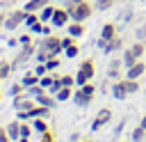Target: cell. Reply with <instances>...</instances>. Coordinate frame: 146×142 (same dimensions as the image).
<instances>
[{
	"label": "cell",
	"instance_id": "cell-3",
	"mask_svg": "<svg viewBox=\"0 0 146 142\" xmlns=\"http://www.w3.org/2000/svg\"><path fill=\"white\" fill-rule=\"evenodd\" d=\"M94 76H96V62H94L91 57L82 60L80 66H78V73H75V82H78V87L84 85V82H89Z\"/></svg>",
	"mask_w": 146,
	"mask_h": 142
},
{
	"label": "cell",
	"instance_id": "cell-2",
	"mask_svg": "<svg viewBox=\"0 0 146 142\" xmlns=\"http://www.w3.org/2000/svg\"><path fill=\"white\" fill-rule=\"evenodd\" d=\"M96 85L89 80V82H84V85H80V89H73V101H75V105H80V108H87V105H91V101H94V96H96Z\"/></svg>",
	"mask_w": 146,
	"mask_h": 142
},
{
	"label": "cell",
	"instance_id": "cell-10",
	"mask_svg": "<svg viewBox=\"0 0 146 142\" xmlns=\"http://www.w3.org/2000/svg\"><path fill=\"white\" fill-rule=\"evenodd\" d=\"M11 105H14L16 110H30V108L34 105V101H32V96H30L27 92H23V94H18V96H11Z\"/></svg>",
	"mask_w": 146,
	"mask_h": 142
},
{
	"label": "cell",
	"instance_id": "cell-40",
	"mask_svg": "<svg viewBox=\"0 0 146 142\" xmlns=\"http://www.w3.org/2000/svg\"><path fill=\"white\" fill-rule=\"evenodd\" d=\"M41 142H57V140H55L52 131H46V133H41Z\"/></svg>",
	"mask_w": 146,
	"mask_h": 142
},
{
	"label": "cell",
	"instance_id": "cell-26",
	"mask_svg": "<svg viewBox=\"0 0 146 142\" xmlns=\"http://www.w3.org/2000/svg\"><path fill=\"white\" fill-rule=\"evenodd\" d=\"M121 60H123V66H125V69H130V66H132V64L137 62V57H135V53H132L130 48H128V50H123Z\"/></svg>",
	"mask_w": 146,
	"mask_h": 142
},
{
	"label": "cell",
	"instance_id": "cell-25",
	"mask_svg": "<svg viewBox=\"0 0 146 142\" xmlns=\"http://www.w3.org/2000/svg\"><path fill=\"white\" fill-rule=\"evenodd\" d=\"M130 137H132V142H144V140H146V128H144L141 124H139V126H135Z\"/></svg>",
	"mask_w": 146,
	"mask_h": 142
},
{
	"label": "cell",
	"instance_id": "cell-14",
	"mask_svg": "<svg viewBox=\"0 0 146 142\" xmlns=\"http://www.w3.org/2000/svg\"><path fill=\"white\" fill-rule=\"evenodd\" d=\"M50 115V108H46V105H41V103H36L34 101V105L27 110V117L30 119H34V117H48Z\"/></svg>",
	"mask_w": 146,
	"mask_h": 142
},
{
	"label": "cell",
	"instance_id": "cell-34",
	"mask_svg": "<svg viewBox=\"0 0 146 142\" xmlns=\"http://www.w3.org/2000/svg\"><path fill=\"white\" fill-rule=\"evenodd\" d=\"M62 85H64V87H75V85H78V82H75V76L64 73V76H62Z\"/></svg>",
	"mask_w": 146,
	"mask_h": 142
},
{
	"label": "cell",
	"instance_id": "cell-16",
	"mask_svg": "<svg viewBox=\"0 0 146 142\" xmlns=\"http://www.w3.org/2000/svg\"><path fill=\"white\" fill-rule=\"evenodd\" d=\"M119 80H121V85L125 87L128 94H137L139 92V78H128L125 76V78H119Z\"/></svg>",
	"mask_w": 146,
	"mask_h": 142
},
{
	"label": "cell",
	"instance_id": "cell-38",
	"mask_svg": "<svg viewBox=\"0 0 146 142\" xmlns=\"http://www.w3.org/2000/svg\"><path fill=\"white\" fill-rule=\"evenodd\" d=\"M0 142H14L9 137V133H7V126H0Z\"/></svg>",
	"mask_w": 146,
	"mask_h": 142
},
{
	"label": "cell",
	"instance_id": "cell-46",
	"mask_svg": "<svg viewBox=\"0 0 146 142\" xmlns=\"http://www.w3.org/2000/svg\"><path fill=\"white\" fill-rule=\"evenodd\" d=\"M119 142H132V140H119Z\"/></svg>",
	"mask_w": 146,
	"mask_h": 142
},
{
	"label": "cell",
	"instance_id": "cell-1",
	"mask_svg": "<svg viewBox=\"0 0 146 142\" xmlns=\"http://www.w3.org/2000/svg\"><path fill=\"white\" fill-rule=\"evenodd\" d=\"M66 9L71 14V21H87L94 14V5L89 0H66Z\"/></svg>",
	"mask_w": 146,
	"mask_h": 142
},
{
	"label": "cell",
	"instance_id": "cell-23",
	"mask_svg": "<svg viewBox=\"0 0 146 142\" xmlns=\"http://www.w3.org/2000/svg\"><path fill=\"white\" fill-rule=\"evenodd\" d=\"M21 82L25 85V89H30V87L39 85V76H36L34 71H30V73H25V76H23V80H21Z\"/></svg>",
	"mask_w": 146,
	"mask_h": 142
},
{
	"label": "cell",
	"instance_id": "cell-32",
	"mask_svg": "<svg viewBox=\"0 0 146 142\" xmlns=\"http://www.w3.org/2000/svg\"><path fill=\"white\" fill-rule=\"evenodd\" d=\"M36 21H39V11H27V16H25V25L32 27Z\"/></svg>",
	"mask_w": 146,
	"mask_h": 142
},
{
	"label": "cell",
	"instance_id": "cell-28",
	"mask_svg": "<svg viewBox=\"0 0 146 142\" xmlns=\"http://www.w3.org/2000/svg\"><path fill=\"white\" fill-rule=\"evenodd\" d=\"M59 64H62L59 55H52V57H48V60H46V66H48V71H55V69H59Z\"/></svg>",
	"mask_w": 146,
	"mask_h": 142
},
{
	"label": "cell",
	"instance_id": "cell-19",
	"mask_svg": "<svg viewBox=\"0 0 146 142\" xmlns=\"http://www.w3.org/2000/svg\"><path fill=\"white\" fill-rule=\"evenodd\" d=\"M112 96L119 98V101H123V98H128L130 94L125 92V87L121 85V80H114V85H112Z\"/></svg>",
	"mask_w": 146,
	"mask_h": 142
},
{
	"label": "cell",
	"instance_id": "cell-35",
	"mask_svg": "<svg viewBox=\"0 0 146 142\" xmlns=\"http://www.w3.org/2000/svg\"><path fill=\"white\" fill-rule=\"evenodd\" d=\"M52 80H55V76H50V73H46V76H41V78H39V85L48 89V87L52 85Z\"/></svg>",
	"mask_w": 146,
	"mask_h": 142
},
{
	"label": "cell",
	"instance_id": "cell-45",
	"mask_svg": "<svg viewBox=\"0 0 146 142\" xmlns=\"http://www.w3.org/2000/svg\"><path fill=\"white\" fill-rule=\"evenodd\" d=\"M16 142H30V137H21V140H16Z\"/></svg>",
	"mask_w": 146,
	"mask_h": 142
},
{
	"label": "cell",
	"instance_id": "cell-8",
	"mask_svg": "<svg viewBox=\"0 0 146 142\" xmlns=\"http://www.w3.org/2000/svg\"><path fill=\"white\" fill-rule=\"evenodd\" d=\"M68 21H71V14H68L66 7H57L55 14H52V18H50V23H52L55 27H66Z\"/></svg>",
	"mask_w": 146,
	"mask_h": 142
},
{
	"label": "cell",
	"instance_id": "cell-11",
	"mask_svg": "<svg viewBox=\"0 0 146 142\" xmlns=\"http://www.w3.org/2000/svg\"><path fill=\"white\" fill-rule=\"evenodd\" d=\"M34 53H36V46H34L32 41H30V44H23V46H21V53H18V55H16V60H14V64H21V62L30 60Z\"/></svg>",
	"mask_w": 146,
	"mask_h": 142
},
{
	"label": "cell",
	"instance_id": "cell-6",
	"mask_svg": "<svg viewBox=\"0 0 146 142\" xmlns=\"http://www.w3.org/2000/svg\"><path fill=\"white\" fill-rule=\"evenodd\" d=\"M41 48H46L50 55H59L64 48H62V37H57V34H46L43 37V41H41Z\"/></svg>",
	"mask_w": 146,
	"mask_h": 142
},
{
	"label": "cell",
	"instance_id": "cell-33",
	"mask_svg": "<svg viewBox=\"0 0 146 142\" xmlns=\"http://www.w3.org/2000/svg\"><path fill=\"white\" fill-rule=\"evenodd\" d=\"M64 53H66V57H78L80 46H78V44H71V46H66V48H64Z\"/></svg>",
	"mask_w": 146,
	"mask_h": 142
},
{
	"label": "cell",
	"instance_id": "cell-48",
	"mask_svg": "<svg viewBox=\"0 0 146 142\" xmlns=\"http://www.w3.org/2000/svg\"><path fill=\"white\" fill-rule=\"evenodd\" d=\"M0 101H2V92H0Z\"/></svg>",
	"mask_w": 146,
	"mask_h": 142
},
{
	"label": "cell",
	"instance_id": "cell-7",
	"mask_svg": "<svg viewBox=\"0 0 146 142\" xmlns=\"http://www.w3.org/2000/svg\"><path fill=\"white\" fill-rule=\"evenodd\" d=\"M98 48L103 50V53H110V55H114V53H119L121 48H123V39L116 34V37H112L110 41H105V39H98Z\"/></svg>",
	"mask_w": 146,
	"mask_h": 142
},
{
	"label": "cell",
	"instance_id": "cell-17",
	"mask_svg": "<svg viewBox=\"0 0 146 142\" xmlns=\"http://www.w3.org/2000/svg\"><path fill=\"white\" fill-rule=\"evenodd\" d=\"M36 103H41V105H46V108H55V103H57V98H55V94H50V92H43V94H39L36 96Z\"/></svg>",
	"mask_w": 146,
	"mask_h": 142
},
{
	"label": "cell",
	"instance_id": "cell-42",
	"mask_svg": "<svg viewBox=\"0 0 146 142\" xmlns=\"http://www.w3.org/2000/svg\"><path fill=\"white\" fill-rule=\"evenodd\" d=\"M5 18H7V14H2V11H0V27L5 25Z\"/></svg>",
	"mask_w": 146,
	"mask_h": 142
},
{
	"label": "cell",
	"instance_id": "cell-31",
	"mask_svg": "<svg viewBox=\"0 0 146 142\" xmlns=\"http://www.w3.org/2000/svg\"><path fill=\"white\" fill-rule=\"evenodd\" d=\"M14 66H16L14 62H2V64H0V73H2V78H9V73H11Z\"/></svg>",
	"mask_w": 146,
	"mask_h": 142
},
{
	"label": "cell",
	"instance_id": "cell-9",
	"mask_svg": "<svg viewBox=\"0 0 146 142\" xmlns=\"http://www.w3.org/2000/svg\"><path fill=\"white\" fill-rule=\"evenodd\" d=\"M121 66H123V60L119 55H112V60L107 64V78L110 80H119L121 78Z\"/></svg>",
	"mask_w": 146,
	"mask_h": 142
},
{
	"label": "cell",
	"instance_id": "cell-24",
	"mask_svg": "<svg viewBox=\"0 0 146 142\" xmlns=\"http://www.w3.org/2000/svg\"><path fill=\"white\" fill-rule=\"evenodd\" d=\"M130 50L135 53V57H137V60H141V57H144V50H146V44H144V39L135 41V44L130 46Z\"/></svg>",
	"mask_w": 146,
	"mask_h": 142
},
{
	"label": "cell",
	"instance_id": "cell-22",
	"mask_svg": "<svg viewBox=\"0 0 146 142\" xmlns=\"http://www.w3.org/2000/svg\"><path fill=\"white\" fill-rule=\"evenodd\" d=\"M55 9H57V7L48 2V5H46V7L41 9V11H39V21H43V23H48V21L52 18V14H55Z\"/></svg>",
	"mask_w": 146,
	"mask_h": 142
},
{
	"label": "cell",
	"instance_id": "cell-27",
	"mask_svg": "<svg viewBox=\"0 0 146 142\" xmlns=\"http://www.w3.org/2000/svg\"><path fill=\"white\" fill-rule=\"evenodd\" d=\"M55 98H57V101H68V98H73V87H62V89L55 94Z\"/></svg>",
	"mask_w": 146,
	"mask_h": 142
},
{
	"label": "cell",
	"instance_id": "cell-43",
	"mask_svg": "<svg viewBox=\"0 0 146 142\" xmlns=\"http://www.w3.org/2000/svg\"><path fill=\"white\" fill-rule=\"evenodd\" d=\"M139 124H141V126H144V128H146V115H144V117H141V121H139Z\"/></svg>",
	"mask_w": 146,
	"mask_h": 142
},
{
	"label": "cell",
	"instance_id": "cell-18",
	"mask_svg": "<svg viewBox=\"0 0 146 142\" xmlns=\"http://www.w3.org/2000/svg\"><path fill=\"white\" fill-rule=\"evenodd\" d=\"M7 133H9V137L16 142V140H21V119H14V121H9L7 124Z\"/></svg>",
	"mask_w": 146,
	"mask_h": 142
},
{
	"label": "cell",
	"instance_id": "cell-4",
	"mask_svg": "<svg viewBox=\"0 0 146 142\" xmlns=\"http://www.w3.org/2000/svg\"><path fill=\"white\" fill-rule=\"evenodd\" d=\"M25 16H27V11H25V9H11V11L7 14V18H5V25H2V27H7V30H16L18 25H23V23H25Z\"/></svg>",
	"mask_w": 146,
	"mask_h": 142
},
{
	"label": "cell",
	"instance_id": "cell-39",
	"mask_svg": "<svg viewBox=\"0 0 146 142\" xmlns=\"http://www.w3.org/2000/svg\"><path fill=\"white\" fill-rule=\"evenodd\" d=\"M30 41H32V32H30V30H27L25 34L18 37V44H21V46H23V44H30Z\"/></svg>",
	"mask_w": 146,
	"mask_h": 142
},
{
	"label": "cell",
	"instance_id": "cell-41",
	"mask_svg": "<svg viewBox=\"0 0 146 142\" xmlns=\"http://www.w3.org/2000/svg\"><path fill=\"white\" fill-rule=\"evenodd\" d=\"M71 44H75V37H62V48H66V46H71Z\"/></svg>",
	"mask_w": 146,
	"mask_h": 142
},
{
	"label": "cell",
	"instance_id": "cell-13",
	"mask_svg": "<svg viewBox=\"0 0 146 142\" xmlns=\"http://www.w3.org/2000/svg\"><path fill=\"white\" fill-rule=\"evenodd\" d=\"M144 73H146V64H144L141 60H137V62L125 71V76H128V78H141Z\"/></svg>",
	"mask_w": 146,
	"mask_h": 142
},
{
	"label": "cell",
	"instance_id": "cell-20",
	"mask_svg": "<svg viewBox=\"0 0 146 142\" xmlns=\"http://www.w3.org/2000/svg\"><path fill=\"white\" fill-rule=\"evenodd\" d=\"M32 128L41 135V133H46V131H50V126H48V121H46V117H34L32 119Z\"/></svg>",
	"mask_w": 146,
	"mask_h": 142
},
{
	"label": "cell",
	"instance_id": "cell-21",
	"mask_svg": "<svg viewBox=\"0 0 146 142\" xmlns=\"http://www.w3.org/2000/svg\"><path fill=\"white\" fill-rule=\"evenodd\" d=\"M48 2H50V0H27L23 9H25V11H41Z\"/></svg>",
	"mask_w": 146,
	"mask_h": 142
},
{
	"label": "cell",
	"instance_id": "cell-36",
	"mask_svg": "<svg viewBox=\"0 0 146 142\" xmlns=\"http://www.w3.org/2000/svg\"><path fill=\"white\" fill-rule=\"evenodd\" d=\"M43 27H46V23H43V21H36V23H34L32 27H27V30H30L32 34H39V32L43 34Z\"/></svg>",
	"mask_w": 146,
	"mask_h": 142
},
{
	"label": "cell",
	"instance_id": "cell-5",
	"mask_svg": "<svg viewBox=\"0 0 146 142\" xmlns=\"http://www.w3.org/2000/svg\"><path fill=\"white\" fill-rule=\"evenodd\" d=\"M112 117H114V112H112V108H100V110L96 112V117H94V121H91V131H100L103 126H107V124L112 121Z\"/></svg>",
	"mask_w": 146,
	"mask_h": 142
},
{
	"label": "cell",
	"instance_id": "cell-15",
	"mask_svg": "<svg viewBox=\"0 0 146 142\" xmlns=\"http://www.w3.org/2000/svg\"><path fill=\"white\" fill-rule=\"evenodd\" d=\"M119 34V30H116V23H105L103 27H100V39H105V41H110L112 37H116Z\"/></svg>",
	"mask_w": 146,
	"mask_h": 142
},
{
	"label": "cell",
	"instance_id": "cell-37",
	"mask_svg": "<svg viewBox=\"0 0 146 142\" xmlns=\"http://www.w3.org/2000/svg\"><path fill=\"white\" fill-rule=\"evenodd\" d=\"M23 92H27L23 82H14V85H11V96H18V94H23Z\"/></svg>",
	"mask_w": 146,
	"mask_h": 142
},
{
	"label": "cell",
	"instance_id": "cell-30",
	"mask_svg": "<svg viewBox=\"0 0 146 142\" xmlns=\"http://www.w3.org/2000/svg\"><path fill=\"white\" fill-rule=\"evenodd\" d=\"M114 2H116V0H96V5H94V7H96V9H100V11H107V9H112V7H114Z\"/></svg>",
	"mask_w": 146,
	"mask_h": 142
},
{
	"label": "cell",
	"instance_id": "cell-29",
	"mask_svg": "<svg viewBox=\"0 0 146 142\" xmlns=\"http://www.w3.org/2000/svg\"><path fill=\"white\" fill-rule=\"evenodd\" d=\"M32 124H30V119H25V121H21V137H30L32 135Z\"/></svg>",
	"mask_w": 146,
	"mask_h": 142
},
{
	"label": "cell",
	"instance_id": "cell-44",
	"mask_svg": "<svg viewBox=\"0 0 146 142\" xmlns=\"http://www.w3.org/2000/svg\"><path fill=\"white\" fill-rule=\"evenodd\" d=\"M78 142H94L91 137H82V140H78Z\"/></svg>",
	"mask_w": 146,
	"mask_h": 142
},
{
	"label": "cell",
	"instance_id": "cell-12",
	"mask_svg": "<svg viewBox=\"0 0 146 142\" xmlns=\"http://www.w3.org/2000/svg\"><path fill=\"white\" fill-rule=\"evenodd\" d=\"M66 32L71 34V37H82L84 32H87V27H84V21H68V25H66Z\"/></svg>",
	"mask_w": 146,
	"mask_h": 142
},
{
	"label": "cell",
	"instance_id": "cell-47",
	"mask_svg": "<svg viewBox=\"0 0 146 142\" xmlns=\"http://www.w3.org/2000/svg\"><path fill=\"white\" fill-rule=\"evenodd\" d=\"M2 80H5V78H2V73H0V82H2Z\"/></svg>",
	"mask_w": 146,
	"mask_h": 142
}]
</instances>
